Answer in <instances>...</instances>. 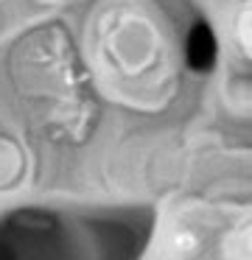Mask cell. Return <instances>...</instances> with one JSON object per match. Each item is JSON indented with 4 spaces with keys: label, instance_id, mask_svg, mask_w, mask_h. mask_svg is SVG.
Instances as JSON below:
<instances>
[{
    "label": "cell",
    "instance_id": "6da1fadb",
    "mask_svg": "<svg viewBox=\"0 0 252 260\" xmlns=\"http://www.w3.org/2000/svg\"><path fill=\"white\" fill-rule=\"evenodd\" d=\"M98 53L106 73L121 81H140L157 68L160 59L157 31L134 12H112L101 25Z\"/></svg>",
    "mask_w": 252,
    "mask_h": 260
},
{
    "label": "cell",
    "instance_id": "7a4b0ae2",
    "mask_svg": "<svg viewBox=\"0 0 252 260\" xmlns=\"http://www.w3.org/2000/svg\"><path fill=\"white\" fill-rule=\"evenodd\" d=\"M20 171V151L9 140H0V185L11 182Z\"/></svg>",
    "mask_w": 252,
    "mask_h": 260
},
{
    "label": "cell",
    "instance_id": "3957f363",
    "mask_svg": "<svg viewBox=\"0 0 252 260\" xmlns=\"http://www.w3.org/2000/svg\"><path fill=\"white\" fill-rule=\"evenodd\" d=\"M42 3H62V0H42Z\"/></svg>",
    "mask_w": 252,
    "mask_h": 260
}]
</instances>
